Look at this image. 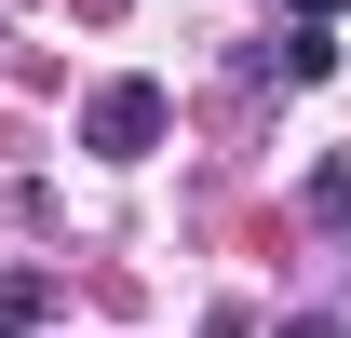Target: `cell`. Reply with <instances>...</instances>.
<instances>
[{
	"label": "cell",
	"mask_w": 351,
	"mask_h": 338,
	"mask_svg": "<svg viewBox=\"0 0 351 338\" xmlns=\"http://www.w3.org/2000/svg\"><path fill=\"white\" fill-rule=\"evenodd\" d=\"M162 135H176V95L162 82H95L82 95V149H95V163H149Z\"/></svg>",
	"instance_id": "cell-1"
},
{
	"label": "cell",
	"mask_w": 351,
	"mask_h": 338,
	"mask_svg": "<svg viewBox=\"0 0 351 338\" xmlns=\"http://www.w3.org/2000/svg\"><path fill=\"white\" fill-rule=\"evenodd\" d=\"M0 338H14V311H0Z\"/></svg>",
	"instance_id": "cell-2"
}]
</instances>
